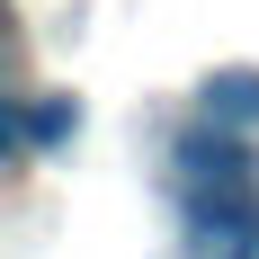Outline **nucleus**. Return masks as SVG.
Segmentation results:
<instances>
[{
	"label": "nucleus",
	"mask_w": 259,
	"mask_h": 259,
	"mask_svg": "<svg viewBox=\"0 0 259 259\" xmlns=\"http://www.w3.org/2000/svg\"><path fill=\"white\" fill-rule=\"evenodd\" d=\"M0 27H9V0H0Z\"/></svg>",
	"instance_id": "5"
},
{
	"label": "nucleus",
	"mask_w": 259,
	"mask_h": 259,
	"mask_svg": "<svg viewBox=\"0 0 259 259\" xmlns=\"http://www.w3.org/2000/svg\"><path fill=\"white\" fill-rule=\"evenodd\" d=\"M170 179H179V206H224V197H259V152L250 134H224V125H197L170 143Z\"/></svg>",
	"instance_id": "1"
},
{
	"label": "nucleus",
	"mask_w": 259,
	"mask_h": 259,
	"mask_svg": "<svg viewBox=\"0 0 259 259\" xmlns=\"http://www.w3.org/2000/svg\"><path fill=\"white\" fill-rule=\"evenodd\" d=\"M27 152V99H0V161Z\"/></svg>",
	"instance_id": "4"
},
{
	"label": "nucleus",
	"mask_w": 259,
	"mask_h": 259,
	"mask_svg": "<svg viewBox=\"0 0 259 259\" xmlns=\"http://www.w3.org/2000/svg\"><path fill=\"white\" fill-rule=\"evenodd\" d=\"M197 116L224 134H250L259 125V63H224V72L197 80Z\"/></svg>",
	"instance_id": "2"
},
{
	"label": "nucleus",
	"mask_w": 259,
	"mask_h": 259,
	"mask_svg": "<svg viewBox=\"0 0 259 259\" xmlns=\"http://www.w3.org/2000/svg\"><path fill=\"white\" fill-rule=\"evenodd\" d=\"M80 134V107L63 99V90H45V99H27V152H63Z\"/></svg>",
	"instance_id": "3"
}]
</instances>
